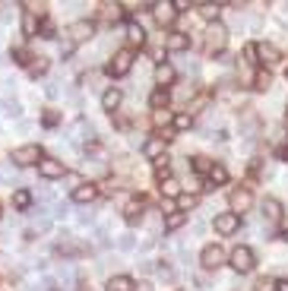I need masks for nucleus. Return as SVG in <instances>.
Segmentation results:
<instances>
[{
  "label": "nucleus",
  "mask_w": 288,
  "mask_h": 291,
  "mask_svg": "<svg viewBox=\"0 0 288 291\" xmlns=\"http://www.w3.org/2000/svg\"><path fill=\"white\" fill-rule=\"evenodd\" d=\"M228 260H231V269H234V272H250V269L257 266V256H254L250 247H234Z\"/></svg>",
  "instance_id": "f257e3e1"
},
{
  "label": "nucleus",
  "mask_w": 288,
  "mask_h": 291,
  "mask_svg": "<svg viewBox=\"0 0 288 291\" xmlns=\"http://www.w3.org/2000/svg\"><path fill=\"white\" fill-rule=\"evenodd\" d=\"M104 70H108V76H127L130 70H133V51H117L114 57H111V64L104 67Z\"/></svg>",
  "instance_id": "f03ea898"
},
{
  "label": "nucleus",
  "mask_w": 288,
  "mask_h": 291,
  "mask_svg": "<svg viewBox=\"0 0 288 291\" xmlns=\"http://www.w3.org/2000/svg\"><path fill=\"white\" fill-rule=\"evenodd\" d=\"M10 161H16V165H19V168L38 165V161H41V149H38V146H35V143H29V146H19V149H13Z\"/></svg>",
  "instance_id": "7ed1b4c3"
},
{
  "label": "nucleus",
  "mask_w": 288,
  "mask_h": 291,
  "mask_svg": "<svg viewBox=\"0 0 288 291\" xmlns=\"http://www.w3.org/2000/svg\"><path fill=\"white\" fill-rule=\"evenodd\" d=\"M228 41V29L222 22H209L206 25V51H222Z\"/></svg>",
  "instance_id": "20e7f679"
},
{
  "label": "nucleus",
  "mask_w": 288,
  "mask_h": 291,
  "mask_svg": "<svg viewBox=\"0 0 288 291\" xmlns=\"http://www.w3.org/2000/svg\"><path fill=\"white\" fill-rule=\"evenodd\" d=\"M38 174L41 177H48V181H57V177H64L67 174V168H64V161L60 158H54V155H41V161H38Z\"/></svg>",
  "instance_id": "39448f33"
},
{
  "label": "nucleus",
  "mask_w": 288,
  "mask_h": 291,
  "mask_svg": "<svg viewBox=\"0 0 288 291\" xmlns=\"http://www.w3.org/2000/svg\"><path fill=\"white\" fill-rule=\"evenodd\" d=\"M199 263H203V269H219L225 263V250L215 247V244H209V247H203V253H199Z\"/></svg>",
  "instance_id": "423d86ee"
},
{
  "label": "nucleus",
  "mask_w": 288,
  "mask_h": 291,
  "mask_svg": "<svg viewBox=\"0 0 288 291\" xmlns=\"http://www.w3.org/2000/svg\"><path fill=\"white\" fill-rule=\"evenodd\" d=\"M254 51H257V61L266 64V67H273V64L282 61V51H279L276 45H269V41H263V45H254Z\"/></svg>",
  "instance_id": "0eeeda50"
},
{
  "label": "nucleus",
  "mask_w": 288,
  "mask_h": 291,
  "mask_svg": "<svg viewBox=\"0 0 288 291\" xmlns=\"http://www.w3.org/2000/svg\"><path fill=\"white\" fill-rule=\"evenodd\" d=\"M238 228H241V216H234V212L215 216V231H219V234H234Z\"/></svg>",
  "instance_id": "6e6552de"
},
{
  "label": "nucleus",
  "mask_w": 288,
  "mask_h": 291,
  "mask_svg": "<svg viewBox=\"0 0 288 291\" xmlns=\"http://www.w3.org/2000/svg\"><path fill=\"white\" fill-rule=\"evenodd\" d=\"M228 203H231V212L234 216H241V212H247L250 206H254V196H250V190H234L228 196Z\"/></svg>",
  "instance_id": "1a4fd4ad"
},
{
  "label": "nucleus",
  "mask_w": 288,
  "mask_h": 291,
  "mask_svg": "<svg viewBox=\"0 0 288 291\" xmlns=\"http://www.w3.org/2000/svg\"><path fill=\"white\" fill-rule=\"evenodd\" d=\"M92 35H95V25L89 19H80L70 25V41H89Z\"/></svg>",
  "instance_id": "9d476101"
},
{
  "label": "nucleus",
  "mask_w": 288,
  "mask_h": 291,
  "mask_svg": "<svg viewBox=\"0 0 288 291\" xmlns=\"http://www.w3.org/2000/svg\"><path fill=\"white\" fill-rule=\"evenodd\" d=\"M165 136H152V140H146L143 143V152H146V158H152V161H159L162 158V152H165Z\"/></svg>",
  "instance_id": "9b49d317"
},
{
  "label": "nucleus",
  "mask_w": 288,
  "mask_h": 291,
  "mask_svg": "<svg viewBox=\"0 0 288 291\" xmlns=\"http://www.w3.org/2000/svg\"><path fill=\"white\" fill-rule=\"evenodd\" d=\"M149 10H152V19L159 22V25H168V22L174 19V16H178V13H174V6H171V3H152Z\"/></svg>",
  "instance_id": "f8f14e48"
},
{
  "label": "nucleus",
  "mask_w": 288,
  "mask_h": 291,
  "mask_svg": "<svg viewBox=\"0 0 288 291\" xmlns=\"http://www.w3.org/2000/svg\"><path fill=\"white\" fill-rule=\"evenodd\" d=\"M165 48L174 51V54H178V51H187L190 48V38L184 35V32H171V35H165Z\"/></svg>",
  "instance_id": "ddd939ff"
},
{
  "label": "nucleus",
  "mask_w": 288,
  "mask_h": 291,
  "mask_svg": "<svg viewBox=\"0 0 288 291\" xmlns=\"http://www.w3.org/2000/svg\"><path fill=\"white\" fill-rule=\"evenodd\" d=\"M260 209H263V216H266L269 221L282 218V203H279V200H273V196H266V200L260 203Z\"/></svg>",
  "instance_id": "4468645a"
},
{
  "label": "nucleus",
  "mask_w": 288,
  "mask_h": 291,
  "mask_svg": "<svg viewBox=\"0 0 288 291\" xmlns=\"http://www.w3.org/2000/svg\"><path fill=\"white\" fill-rule=\"evenodd\" d=\"M95 196H98V187L95 184H83V187L73 190V203H92Z\"/></svg>",
  "instance_id": "2eb2a0df"
},
{
  "label": "nucleus",
  "mask_w": 288,
  "mask_h": 291,
  "mask_svg": "<svg viewBox=\"0 0 288 291\" xmlns=\"http://www.w3.org/2000/svg\"><path fill=\"white\" fill-rule=\"evenodd\" d=\"M120 98H124V95H120V89H104L101 92V108L104 111H117Z\"/></svg>",
  "instance_id": "dca6fc26"
},
{
  "label": "nucleus",
  "mask_w": 288,
  "mask_h": 291,
  "mask_svg": "<svg viewBox=\"0 0 288 291\" xmlns=\"http://www.w3.org/2000/svg\"><path fill=\"white\" fill-rule=\"evenodd\" d=\"M108 291H136V285H133L130 276H114L108 282Z\"/></svg>",
  "instance_id": "f3484780"
},
{
  "label": "nucleus",
  "mask_w": 288,
  "mask_h": 291,
  "mask_svg": "<svg viewBox=\"0 0 288 291\" xmlns=\"http://www.w3.org/2000/svg\"><path fill=\"white\" fill-rule=\"evenodd\" d=\"M73 140H83V143H92V124H86V121H76L73 124Z\"/></svg>",
  "instance_id": "a211bd4d"
},
{
  "label": "nucleus",
  "mask_w": 288,
  "mask_h": 291,
  "mask_svg": "<svg viewBox=\"0 0 288 291\" xmlns=\"http://www.w3.org/2000/svg\"><path fill=\"white\" fill-rule=\"evenodd\" d=\"M155 82H159V85L174 82V67L171 64H159V67H155Z\"/></svg>",
  "instance_id": "6ab92c4d"
},
{
  "label": "nucleus",
  "mask_w": 288,
  "mask_h": 291,
  "mask_svg": "<svg viewBox=\"0 0 288 291\" xmlns=\"http://www.w3.org/2000/svg\"><path fill=\"white\" fill-rule=\"evenodd\" d=\"M124 218H127V225H136V221H143V203H130V206L124 209Z\"/></svg>",
  "instance_id": "aec40b11"
},
{
  "label": "nucleus",
  "mask_w": 288,
  "mask_h": 291,
  "mask_svg": "<svg viewBox=\"0 0 288 291\" xmlns=\"http://www.w3.org/2000/svg\"><path fill=\"white\" fill-rule=\"evenodd\" d=\"M127 38H130V45H143V41H146V32H143V25L130 22V25H127Z\"/></svg>",
  "instance_id": "412c9836"
},
{
  "label": "nucleus",
  "mask_w": 288,
  "mask_h": 291,
  "mask_svg": "<svg viewBox=\"0 0 288 291\" xmlns=\"http://www.w3.org/2000/svg\"><path fill=\"white\" fill-rule=\"evenodd\" d=\"M149 101H152V108H155V111H165V108H168V101H171V95H168L165 89H155Z\"/></svg>",
  "instance_id": "4be33fe9"
},
{
  "label": "nucleus",
  "mask_w": 288,
  "mask_h": 291,
  "mask_svg": "<svg viewBox=\"0 0 288 291\" xmlns=\"http://www.w3.org/2000/svg\"><path fill=\"white\" fill-rule=\"evenodd\" d=\"M184 221H187L184 212H168V218H165V231H178Z\"/></svg>",
  "instance_id": "5701e85b"
},
{
  "label": "nucleus",
  "mask_w": 288,
  "mask_h": 291,
  "mask_svg": "<svg viewBox=\"0 0 288 291\" xmlns=\"http://www.w3.org/2000/svg\"><path fill=\"white\" fill-rule=\"evenodd\" d=\"M209 181H212V184H225V181H228L225 165H212V168H209Z\"/></svg>",
  "instance_id": "b1692460"
},
{
  "label": "nucleus",
  "mask_w": 288,
  "mask_h": 291,
  "mask_svg": "<svg viewBox=\"0 0 288 291\" xmlns=\"http://www.w3.org/2000/svg\"><path fill=\"white\" fill-rule=\"evenodd\" d=\"M196 206V196L193 193H181L178 196V212H184V216H187V209H193Z\"/></svg>",
  "instance_id": "393cba45"
},
{
  "label": "nucleus",
  "mask_w": 288,
  "mask_h": 291,
  "mask_svg": "<svg viewBox=\"0 0 288 291\" xmlns=\"http://www.w3.org/2000/svg\"><path fill=\"white\" fill-rule=\"evenodd\" d=\"M29 203H32V193L29 190H16L13 193V206L16 209H29Z\"/></svg>",
  "instance_id": "a878e982"
},
{
  "label": "nucleus",
  "mask_w": 288,
  "mask_h": 291,
  "mask_svg": "<svg viewBox=\"0 0 288 291\" xmlns=\"http://www.w3.org/2000/svg\"><path fill=\"white\" fill-rule=\"evenodd\" d=\"M162 193H165V196H174V200H178V196H181V184L174 181V177H168V181H162Z\"/></svg>",
  "instance_id": "bb28decb"
},
{
  "label": "nucleus",
  "mask_w": 288,
  "mask_h": 291,
  "mask_svg": "<svg viewBox=\"0 0 288 291\" xmlns=\"http://www.w3.org/2000/svg\"><path fill=\"white\" fill-rule=\"evenodd\" d=\"M199 16L209 19V22H215V19H219V3H203V6H199Z\"/></svg>",
  "instance_id": "cd10ccee"
},
{
  "label": "nucleus",
  "mask_w": 288,
  "mask_h": 291,
  "mask_svg": "<svg viewBox=\"0 0 288 291\" xmlns=\"http://www.w3.org/2000/svg\"><path fill=\"white\" fill-rule=\"evenodd\" d=\"M168 174H171V165H168V158H159L155 161V177H159V181H168Z\"/></svg>",
  "instance_id": "c85d7f7f"
},
{
  "label": "nucleus",
  "mask_w": 288,
  "mask_h": 291,
  "mask_svg": "<svg viewBox=\"0 0 288 291\" xmlns=\"http://www.w3.org/2000/svg\"><path fill=\"white\" fill-rule=\"evenodd\" d=\"M209 168H212V158H206V155L193 158V171H196V174H209Z\"/></svg>",
  "instance_id": "c756f323"
},
{
  "label": "nucleus",
  "mask_w": 288,
  "mask_h": 291,
  "mask_svg": "<svg viewBox=\"0 0 288 291\" xmlns=\"http://www.w3.org/2000/svg\"><path fill=\"white\" fill-rule=\"evenodd\" d=\"M13 177H16V168H13V161L0 165V184H13Z\"/></svg>",
  "instance_id": "7c9ffc66"
},
{
  "label": "nucleus",
  "mask_w": 288,
  "mask_h": 291,
  "mask_svg": "<svg viewBox=\"0 0 288 291\" xmlns=\"http://www.w3.org/2000/svg\"><path fill=\"white\" fill-rule=\"evenodd\" d=\"M22 32H25V35H35V32H38V19H35L32 13H25V19H22Z\"/></svg>",
  "instance_id": "2f4dec72"
},
{
  "label": "nucleus",
  "mask_w": 288,
  "mask_h": 291,
  "mask_svg": "<svg viewBox=\"0 0 288 291\" xmlns=\"http://www.w3.org/2000/svg\"><path fill=\"white\" fill-rule=\"evenodd\" d=\"M117 247H120V250H124V253H130V250H133V247H136L133 234H120V237H117Z\"/></svg>",
  "instance_id": "473e14b6"
},
{
  "label": "nucleus",
  "mask_w": 288,
  "mask_h": 291,
  "mask_svg": "<svg viewBox=\"0 0 288 291\" xmlns=\"http://www.w3.org/2000/svg\"><path fill=\"white\" fill-rule=\"evenodd\" d=\"M32 221H35V228H38V231H48L51 228V218L45 216V209H38V216H35Z\"/></svg>",
  "instance_id": "72a5a7b5"
},
{
  "label": "nucleus",
  "mask_w": 288,
  "mask_h": 291,
  "mask_svg": "<svg viewBox=\"0 0 288 291\" xmlns=\"http://www.w3.org/2000/svg\"><path fill=\"white\" fill-rule=\"evenodd\" d=\"M155 272H159V279H165V282H171L174 279V272H171V266H168V263H159V266H155Z\"/></svg>",
  "instance_id": "f704fd0d"
},
{
  "label": "nucleus",
  "mask_w": 288,
  "mask_h": 291,
  "mask_svg": "<svg viewBox=\"0 0 288 291\" xmlns=\"http://www.w3.org/2000/svg\"><path fill=\"white\" fill-rule=\"evenodd\" d=\"M152 121L159 124V127H165V124H171V121H174V114H171V111H155V117H152Z\"/></svg>",
  "instance_id": "c9c22d12"
},
{
  "label": "nucleus",
  "mask_w": 288,
  "mask_h": 291,
  "mask_svg": "<svg viewBox=\"0 0 288 291\" xmlns=\"http://www.w3.org/2000/svg\"><path fill=\"white\" fill-rule=\"evenodd\" d=\"M174 130H187V127H190V114H174Z\"/></svg>",
  "instance_id": "e433bc0d"
},
{
  "label": "nucleus",
  "mask_w": 288,
  "mask_h": 291,
  "mask_svg": "<svg viewBox=\"0 0 288 291\" xmlns=\"http://www.w3.org/2000/svg\"><path fill=\"white\" fill-rule=\"evenodd\" d=\"M269 85H273V76H269V73H257V89H260V92H266Z\"/></svg>",
  "instance_id": "4c0bfd02"
},
{
  "label": "nucleus",
  "mask_w": 288,
  "mask_h": 291,
  "mask_svg": "<svg viewBox=\"0 0 288 291\" xmlns=\"http://www.w3.org/2000/svg\"><path fill=\"white\" fill-rule=\"evenodd\" d=\"M64 184L70 187V190H76V187H83V177H80V174H70V171H67V174H64Z\"/></svg>",
  "instance_id": "58836bf2"
},
{
  "label": "nucleus",
  "mask_w": 288,
  "mask_h": 291,
  "mask_svg": "<svg viewBox=\"0 0 288 291\" xmlns=\"http://www.w3.org/2000/svg\"><path fill=\"white\" fill-rule=\"evenodd\" d=\"M13 57H16V64H25V67L32 64V57H29V51H25V48H16V51H13Z\"/></svg>",
  "instance_id": "ea45409f"
},
{
  "label": "nucleus",
  "mask_w": 288,
  "mask_h": 291,
  "mask_svg": "<svg viewBox=\"0 0 288 291\" xmlns=\"http://www.w3.org/2000/svg\"><path fill=\"white\" fill-rule=\"evenodd\" d=\"M45 70H48V64L41 61V57H38V61H32V64H29V73H32V76H38V73H45Z\"/></svg>",
  "instance_id": "a19ab883"
},
{
  "label": "nucleus",
  "mask_w": 288,
  "mask_h": 291,
  "mask_svg": "<svg viewBox=\"0 0 288 291\" xmlns=\"http://www.w3.org/2000/svg\"><path fill=\"white\" fill-rule=\"evenodd\" d=\"M3 111H6L10 117H22V108L16 105V101H6V105H3Z\"/></svg>",
  "instance_id": "79ce46f5"
},
{
  "label": "nucleus",
  "mask_w": 288,
  "mask_h": 291,
  "mask_svg": "<svg viewBox=\"0 0 288 291\" xmlns=\"http://www.w3.org/2000/svg\"><path fill=\"white\" fill-rule=\"evenodd\" d=\"M60 121V114H57V111H48V114H45V127H54Z\"/></svg>",
  "instance_id": "37998d69"
},
{
  "label": "nucleus",
  "mask_w": 288,
  "mask_h": 291,
  "mask_svg": "<svg viewBox=\"0 0 288 291\" xmlns=\"http://www.w3.org/2000/svg\"><path fill=\"white\" fill-rule=\"evenodd\" d=\"M80 221H83V225H92V221H95V212H83Z\"/></svg>",
  "instance_id": "c03bdc74"
},
{
  "label": "nucleus",
  "mask_w": 288,
  "mask_h": 291,
  "mask_svg": "<svg viewBox=\"0 0 288 291\" xmlns=\"http://www.w3.org/2000/svg\"><path fill=\"white\" fill-rule=\"evenodd\" d=\"M269 288H273V282H269V279H260L257 282V291H269Z\"/></svg>",
  "instance_id": "a18cd8bd"
},
{
  "label": "nucleus",
  "mask_w": 288,
  "mask_h": 291,
  "mask_svg": "<svg viewBox=\"0 0 288 291\" xmlns=\"http://www.w3.org/2000/svg\"><path fill=\"white\" fill-rule=\"evenodd\" d=\"M244 57H247V61H257V51H254V45H247V48H244Z\"/></svg>",
  "instance_id": "49530a36"
},
{
  "label": "nucleus",
  "mask_w": 288,
  "mask_h": 291,
  "mask_svg": "<svg viewBox=\"0 0 288 291\" xmlns=\"http://www.w3.org/2000/svg\"><path fill=\"white\" fill-rule=\"evenodd\" d=\"M279 158H288V146H282V149H279Z\"/></svg>",
  "instance_id": "de8ad7c7"
},
{
  "label": "nucleus",
  "mask_w": 288,
  "mask_h": 291,
  "mask_svg": "<svg viewBox=\"0 0 288 291\" xmlns=\"http://www.w3.org/2000/svg\"><path fill=\"white\" fill-rule=\"evenodd\" d=\"M276 288H279V291H288V279H285V282H279Z\"/></svg>",
  "instance_id": "09e8293b"
},
{
  "label": "nucleus",
  "mask_w": 288,
  "mask_h": 291,
  "mask_svg": "<svg viewBox=\"0 0 288 291\" xmlns=\"http://www.w3.org/2000/svg\"><path fill=\"white\" fill-rule=\"evenodd\" d=\"M136 291H152V288H149V285H139V288H136Z\"/></svg>",
  "instance_id": "8fccbe9b"
},
{
  "label": "nucleus",
  "mask_w": 288,
  "mask_h": 291,
  "mask_svg": "<svg viewBox=\"0 0 288 291\" xmlns=\"http://www.w3.org/2000/svg\"><path fill=\"white\" fill-rule=\"evenodd\" d=\"M0 218H3V209H0Z\"/></svg>",
  "instance_id": "3c124183"
},
{
  "label": "nucleus",
  "mask_w": 288,
  "mask_h": 291,
  "mask_svg": "<svg viewBox=\"0 0 288 291\" xmlns=\"http://www.w3.org/2000/svg\"><path fill=\"white\" fill-rule=\"evenodd\" d=\"M285 121H288V114H285Z\"/></svg>",
  "instance_id": "603ef678"
},
{
  "label": "nucleus",
  "mask_w": 288,
  "mask_h": 291,
  "mask_svg": "<svg viewBox=\"0 0 288 291\" xmlns=\"http://www.w3.org/2000/svg\"><path fill=\"white\" fill-rule=\"evenodd\" d=\"M285 79H288V73H285Z\"/></svg>",
  "instance_id": "864d4df0"
}]
</instances>
